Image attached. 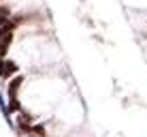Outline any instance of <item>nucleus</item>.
I'll return each mask as SVG.
<instances>
[{
	"mask_svg": "<svg viewBox=\"0 0 147 137\" xmlns=\"http://www.w3.org/2000/svg\"><path fill=\"white\" fill-rule=\"evenodd\" d=\"M13 26L15 22H9L7 26L0 30V58H4L9 52V47H11V41H13Z\"/></svg>",
	"mask_w": 147,
	"mask_h": 137,
	"instance_id": "nucleus-1",
	"label": "nucleus"
},
{
	"mask_svg": "<svg viewBox=\"0 0 147 137\" xmlns=\"http://www.w3.org/2000/svg\"><path fill=\"white\" fill-rule=\"evenodd\" d=\"M22 82H24L22 75H15L11 82H9V96H11V99H17V90H19V86H22Z\"/></svg>",
	"mask_w": 147,
	"mask_h": 137,
	"instance_id": "nucleus-2",
	"label": "nucleus"
},
{
	"mask_svg": "<svg viewBox=\"0 0 147 137\" xmlns=\"http://www.w3.org/2000/svg\"><path fill=\"white\" fill-rule=\"evenodd\" d=\"M19 71V67L15 62H11V60H7V73H4V77H13L15 73Z\"/></svg>",
	"mask_w": 147,
	"mask_h": 137,
	"instance_id": "nucleus-3",
	"label": "nucleus"
},
{
	"mask_svg": "<svg viewBox=\"0 0 147 137\" xmlns=\"http://www.w3.org/2000/svg\"><path fill=\"white\" fill-rule=\"evenodd\" d=\"M13 111H19V101L17 99H11V103H9V114H13Z\"/></svg>",
	"mask_w": 147,
	"mask_h": 137,
	"instance_id": "nucleus-4",
	"label": "nucleus"
},
{
	"mask_svg": "<svg viewBox=\"0 0 147 137\" xmlns=\"http://www.w3.org/2000/svg\"><path fill=\"white\" fill-rule=\"evenodd\" d=\"M4 73H7V60L0 58V77H4Z\"/></svg>",
	"mask_w": 147,
	"mask_h": 137,
	"instance_id": "nucleus-5",
	"label": "nucleus"
}]
</instances>
